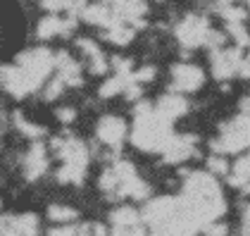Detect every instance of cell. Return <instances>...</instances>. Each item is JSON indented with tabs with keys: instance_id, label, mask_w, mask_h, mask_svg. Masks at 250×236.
I'll return each instance as SVG.
<instances>
[{
	"instance_id": "1",
	"label": "cell",
	"mask_w": 250,
	"mask_h": 236,
	"mask_svg": "<svg viewBox=\"0 0 250 236\" xmlns=\"http://www.w3.org/2000/svg\"><path fill=\"white\" fill-rule=\"evenodd\" d=\"M55 67V55L45 48H31L24 50L12 64H2L0 77L2 86L10 96L24 98L34 93L39 86H45V79Z\"/></svg>"
},
{
	"instance_id": "2",
	"label": "cell",
	"mask_w": 250,
	"mask_h": 236,
	"mask_svg": "<svg viewBox=\"0 0 250 236\" xmlns=\"http://www.w3.org/2000/svg\"><path fill=\"white\" fill-rule=\"evenodd\" d=\"M184 203L191 208L200 222L208 227L217 222V217L224 213V198L219 191V184L210 172H191L184 181Z\"/></svg>"
},
{
	"instance_id": "3",
	"label": "cell",
	"mask_w": 250,
	"mask_h": 236,
	"mask_svg": "<svg viewBox=\"0 0 250 236\" xmlns=\"http://www.w3.org/2000/svg\"><path fill=\"white\" fill-rule=\"evenodd\" d=\"M172 138V119L160 115L157 107H153L150 103L141 100L134 110V131H131V141L136 148L165 153Z\"/></svg>"
},
{
	"instance_id": "4",
	"label": "cell",
	"mask_w": 250,
	"mask_h": 236,
	"mask_svg": "<svg viewBox=\"0 0 250 236\" xmlns=\"http://www.w3.org/2000/svg\"><path fill=\"white\" fill-rule=\"evenodd\" d=\"M250 146V115L241 112L238 117H233L231 122H227L219 131V136L210 141V148L219 155L227 153H238L243 148Z\"/></svg>"
},
{
	"instance_id": "5",
	"label": "cell",
	"mask_w": 250,
	"mask_h": 236,
	"mask_svg": "<svg viewBox=\"0 0 250 236\" xmlns=\"http://www.w3.org/2000/svg\"><path fill=\"white\" fill-rule=\"evenodd\" d=\"M115 172L119 174V189H117V196H124V198H134V200H146L150 196V189L143 179L138 177L136 167L126 160H117L115 165Z\"/></svg>"
},
{
	"instance_id": "6",
	"label": "cell",
	"mask_w": 250,
	"mask_h": 236,
	"mask_svg": "<svg viewBox=\"0 0 250 236\" xmlns=\"http://www.w3.org/2000/svg\"><path fill=\"white\" fill-rule=\"evenodd\" d=\"M174 34H176V39H179V43H181L184 48H198V45H208V39H210L212 29L205 17L188 15V17H184V20L176 24Z\"/></svg>"
},
{
	"instance_id": "7",
	"label": "cell",
	"mask_w": 250,
	"mask_h": 236,
	"mask_svg": "<svg viewBox=\"0 0 250 236\" xmlns=\"http://www.w3.org/2000/svg\"><path fill=\"white\" fill-rule=\"evenodd\" d=\"M243 55H241V48H219V50H212L210 55V64H212V74L219 81H227V79L241 74V67H243Z\"/></svg>"
},
{
	"instance_id": "8",
	"label": "cell",
	"mask_w": 250,
	"mask_h": 236,
	"mask_svg": "<svg viewBox=\"0 0 250 236\" xmlns=\"http://www.w3.org/2000/svg\"><path fill=\"white\" fill-rule=\"evenodd\" d=\"M53 150L60 155L62 165H77V167H86L88 165V148L77 136L53 138Z\"/></svg>"
},
{
	"instance_id": "9",
	"label": "cell",
	"mask_w": 250,
	"mask_h": 236,
	"mask_svg": "<svg viewBox=\"0 0 250 236\" xmlns=\"http://www.w3.org/2000/svg\"><path fill=\"white\" fill-rule=\"evenodd\" d=\"M203 84H205V72H203L198 64L179 62V64L172 67V88L174 91H179V93H191V91H198Z\"/></svg>"
},
{
	"instance_id": "10",
	"label": "cell",
	"mask_w": 250,
	"mask_h": 236,
	"mask_svg": "<svg viewBox=\"0 0 250 236\" xmlns=\"http://www.w3.org/2000/svg\"><path fill=\"white\" fill-rule=\"evenodd\" d=\"M0 232H2V236H36L39 234V217L31 215V213L2 215Z\"/></svg>"
},
{
	"instance_id": "11",
	"label": "cell",
	"mask_w": 250,
	"mask_h": 236,
	"mask_svg": "<svg viewBox=\"0 0 250 236\" xmlns=\"http://www.w3.org/2000/svg\"><path fill=\"white\" fill-rule=\"evenodd\" d=\"M96 136L110 146V148H119L122 141L126 138V122L122 117H115V115H105V117L98 119L96 127Z\"/></svg>"
},
{
	"instance_id": "12",
	"label": "cell",
	"mask_w": 250,
	"mask_h": 236,
	"mask_svg": "<svg viewBox=\"0 0 250 236\" xmlns=\"http://www.w3.org/2000/svg\"><path fill=\"white\" fill-rule=\"evenodd\" d=\"M45 170H48V150L41 141H34L24 155V174L29 181H36L39 177L45 174Z\"/></svg>"
},
{
	"instance_id": "13",
	"label": "cell",
	"mask_w": 250,
	"mask_h": 236,
	"mask_svg": "<svg viewBox=\"0 0 250 236\" xmlns=\"http://www.w3.org/2000/svg\"><path fill=\"white\" fill-rule=\"evenodd\" d=\"M195 136H188V134H184V136H174L169 141V146L165 148V162H169V165H176V162H184V160H188L191 155H195Z\"/></svg>"
},
{
	"instance_id": "14",
	"label": "cell",
	"mask_w": 250,
	"mask_h": 236,
	"mask_svg": "<svg viewBox=\"0 0 250 236\" xmlns=\"http://www.w3.org/2000/svg\"><path fill=\"white\" fill-rule=\"evenodd\" d=\"M74 29V20H60V17H45L36 26V36L41 41H48L53 36H67Z\"/></svg>"
},
{
	"instance_id": "15",
	"label": "cell",
	"mask_w": 250,
	"mask_h": 236,
	"mask_svg": "<svg viewBox=\"0 0 250 236\" xmlns=\"http://www.w3.org/2000/svg\"><path fill=\"white\" fill-rule=\"evenodd\" d=\"M77 48L88 58V64H91V74H105L110 69V62L107 58L103 55V50L98 48L96 43L91 39H79L77 41Z\"/></svg>"
},
{
	"instance_id": "16",
	"label": "cell",
	"mask_w": 250,
	"mask_h": 236,
	"mask_svg": "<svg viewBox=\"0 0 250 236\" xmlns=\"http://www.w3.org/2000/svg\"><path fill=\"white\" fill-rule=\"evenodd\" d=\"M110 7L115 10V15L124 21V24L129 21L131 26H136L138 21H143L141 17H143L146 10H148L143 0H117L115 5H110Z\"/></svg>"
},
{
	"instance_id": "17",
	"label": "cell",
	"mask_w": 250,
	"mask_h": 236,
	"mask_svg": "<svg viewBox=\"0 0 250 236\" xmlns=\"http://www.w3.org/2000/svg\"><path fill=\"white\" fill-rule=\"evenodd\" d=\"M55 67H58V74L64 79L67 86H81V84H83L77 60H72L69 53H64V50L58 53V55H55Z\"/></svg>"
},
{
	"instance_id": "18",
	"label": "cell",
	"mask_w": 250,
	"mask_h": 236,
	"mask_svg": "<svg viewBox=\"0 0 250 236\" xmlns=\"http://www.w3.org/2000/svg\"><path fill=\"white\" fill-rule=\"evenodd\" d=\"M157 112L160 115H165L167 119H176L181 117L186 110H188V103H186V98L184 96H179V93H167V96H162V98L157 100Z\"/></svg>"
},
{
	"instance_id": "19",
	"label": "cell",
	"mask_w": 250,
	"mask_h": 236,
	"mask_svg": "<svg viewBox=\"0 0 250 236\" xmlns=\"http://www.w3.org/2000/svg\"><path fill=\"white\" fill-rule=\"evenodd\" d=\"M229 184L241 189L243 193H250V153L233 165V170L229 174Z\"/></svg>"
},
{
	"instance_id": "20",
	"label": "cell",
	"mask_w": 250,
	"mask_h": 236,
	"mask_svg": "<svg viewBox=\"0 0 250 236\" xmlns=\"http://www.w3.org/2000/svg\"><path fill=\"white\" fill-rule=\"evenodd\" d=\"M110 219H112V224L115 227H122V229H131L136 224H141V215L136 213L134 208H117L110 213Z\"/></svg>"
},
{
	"instance_id": "21",
	"label": "cell",
	"mask_w": 250,
	"mask_h": 236,
	"mask_svg": "<svg viewBox=\"0 0 250 236\" xmlns=\"http://www.w3.org/2000/svg\"><path fill=\"white\" fill-rule=\"evenodd\" d=\"M131 81H134V77H119V74H115V77L107 79V81L100 86V98H112L117 93H124Z\"/></svg>"
},
{
	"instance_id": "22",
	"label": "cell",
	"mask_w": 250,
	"mask_h": 236,
	"mask_svg": "<svg viewBox=\"0 0 250 236\" xmlns=\"http://www.w3.org/2000/svg\"><path fill=\"white\" fill-rule=\"evenodd\" d=\"M86 174V167H77V165H62L58 170V181L60 184H81Z\"/></svg>"
},
{
	"instance_id": "23",
	"label": "cell",
	"mask_w": 250,
	"mask_h": 236,
	"mask_svg": "<svg viewBox=\"0 0 250 236\" xmlns=\"http://www.w3.org/2000/svg\"><path fill=\"white\" fill-rule=\"evenodd\" d=\"M105 39L115 45H126L129 41L134 39V26H126V24H119L115 29H107L105 31Z\"/></svg>"
},
{
	"instance_id": "24",
	"label": "cell",
	"mask_w": 250,
	"mask_h": 236,
	"mask_svg": "<svg viewBox=\"0 0 250 236\" xmlns=\"http://www.w3.org/2000/svg\"><path fill=\"white\" fill-rule=\"evenodd\" d=\"M15 127H17V129H20L26 138H34V141H39L41 136H45V129H43V127H39V124H31L29 119L21 117L20 112H15Z\"/></svg>"
},
{
	"instance_id": "25",
	"label": "cell",
	"mask_w": 250,
	"mask_h": 236,
	"mask_svg": "<svg viewBox=\"0 0 250 236\" xmlns=\"http://www.w3.org/2000/svg\"><path fill=\"white\" fill-rule=\"evenodd\" d=\"M48 217L53 222H58V224H69V222H74L79 217V213L74 208H67V205H50L48 208Z\"/></svg>"
},
{
	"instance_id": "26",
	"label": "cell",
	"mask_w": 250,
	"mask_h": 236,
	"mask_svg": "<svg viewBox=\"0 0 250 236\" xmlns=\"http://www.w3.org/2000/svg\"><path fill=\"white\" fill-rule=\"evenodd\" d=\"M208 170H210V174L224 177V174H229V162L222 155H212V157H208Z\"/></svg>"
},
{
	"instance_id": "27",
	"label": "cell",
	"mask_w": 250,
	"mask_h": 236,
	"mask_svg": "<svg viewBox=\"0 0 250 236\" xmlns=\"http://www.w3.org/2000/svg\"><path fill=\"white\" fill-rule=\"evenodd\" d=\"M77 0H43V10L48 12H64V10H74Z\"/></svg>"
},
{
	"instance_id": "28",
	"label": "cell",
	"mask_w": 250,
	"mask_h": 236,
	"mask_svg": "<svg viewBox=\"0 0 250 236\" xmlns=\"http://www.w3.org/2000/svg\"><path fill=\"white\" fill-rule=\"evenodd\" d=\"M67 84H64V79L58 74V79H53L50 84H45V91H43V98L45 100H55L62 93V88H64Z\"/></svg>"
},
{
	"instance_id": "29",
	"label": "cell",
	"mask_w": 250,
	"mask_h": 236,
	"mask_svg": "<svg viewBox=\"0 0 250 236\" xmlns=\"http://www.w3.org/2000/svg\"><path fill=\"white\" fill-rule=\"evenodd\" d=\"M155 74H157L155 64H146V67H141L138 72H134V81L136 84H146V81H153Z\"/></svg>"
},
{
	"instance_id": "30",
	"label": "cell",
	"mask_w": 250,
	"mask_h": 236,
	"mask_svg": "<svg viewBox=\"0 0 250 236\" xmlns=\"http://www.w3.org/2000/svg\"><path fill=\"white\" fill-rule=\"evenodd\" d=\"M203 232H205V236H227L229 229H227L224 222H212V224H208Z\"/></svg>"
},
{
	"instance_id": "31",
	"label": "cell",
	"mask_w": 250,
	"mask_h": 236,
	"mask_svg": "<svg viewBox=\"0 0 250 236\" xmlns=\"http://www.w3.org/2000/svg\"><path fill=\"white\" fill-rule=\"evenodd\" d=\"M58 119L60 122H64V124H69V122H74V117H77V110L74 107H58Z\"/></svg>"
},
{
	"instance_id": "32",
	"label": "cell",
	"mask_w": 250,
	"mask_h": 236,
	"mask_svg": "<svg viewBox=\"0 0 250 236\" xmlns=\"http://www.w3.org/2000/svg\"><path fill=\"white\" fill-rule=\"evenodd\" d=\"M79 234V227L69 224V227H58V229H50L48 236H77Z\"/></svg>"
},
{
	"instance_id": "33",
	"label": "cell",
	"mask_w": 250,
	"mask_h": 236,
	"mask_svg": "<svg viewBox=\"0 0 250 236\" xmlns=\"http://www.w3.org/2000/svg\"><path fill=\"white\" fill-rule=\"evenodd\" d=\"M241 236H250V203L243 205V222H241Z\"/></svg>"
},
{
	"instance_id": "34",
	"label": "cell",
	"mask_w": 250,
	"mask_h": 236,
	"mask_svg": "<svg viewBox=\"0 0 250 236\" xmlns=\"http://www.w3.org/2000/svg\"><path fill=\"white\" fill-rule=\"evenodd\" d=\"M126 234L129 236H148L146 234V229H143L141 224H136V227H131V229H126Z\"/></svg>"
},
{
	"instance_id": "35",
	"label": "cell",
	"mask_w": 250,
	"mask_h": 236,
	"mask_svg": "<svg viewBox=\"0 0 250 236\" xmlns=\"http://www.w3.org/2000/svg\"><path fill=\"white\" fill-rule=\"evenodd\" d=\"M91 229H93V236H110V232H107L103 224H93Z\"/></svg>"
},
{
	"instance_id": "36",
	"label": "cell",
	"mask_w": 250,
	"mask_h": 236,
	"mask_svg": "<svg viewBox=\"0 0 250 236\" xmlns=\"http://www.w3.org/2000/svg\"><path fill=\"white\" fill-rule=\"evenodd\" d=\"M241 74H243V77H248V79H250V58H246V60H243V67H241Z\"/></svg>"
},
{
	"instance_id": "37",
	"label": "cell",
	"mask_w": 250,
	"mask_h": 236,
	"mask_svg": "<svg viewBox=\"0 0 250 236\" xmlns=\"http://www.w3.org/2000/svg\"><path fill=\"white\" fill-rule=\"evenodd\" d=\"M241 110H243V112H248V115H250V96H248V98H243V100H241Z\"/></svg>"
},
{
	"instance_id": "38",
	"label": "cell",
	"mask_w": 250,
	"mask_h": 236,
	"mask_svg": "<svg viewBox=\"0 0 250 236\" xmlns=\"http://www.w3.org/2000/svg\"><path fill=\"white\" fill-rule=\"evenodd\" d=\"M231 0H219V5H229Z\"/></svg>"
},
{
	"instance_id": "39",
	"label": "cell",
	"mask_w": 250,
	"mask_h": 236,
	"mask_svg": "<svg viewBox=\"0 0 250 236\" xmlns=\"http://www.w3.org/2000/svg\"><path fill=\"white\" fill-rule=\"evenodd\" d=\"M246 2H248V5H250V0H246Z\"/></svg>"
}]
</instances>
